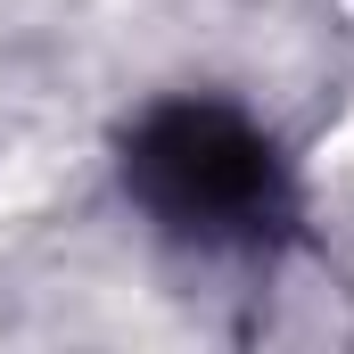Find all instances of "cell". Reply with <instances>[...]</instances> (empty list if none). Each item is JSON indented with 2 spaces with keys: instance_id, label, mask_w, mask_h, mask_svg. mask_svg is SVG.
Wrapping results in <instances>:
<instances>
[{
  "instance_id": "cell-1",
  "label": "cell",
  "mask_w": 354,
  "mask_h": 354,
  "mask_svg": "<svg viewBox=\"0 0 354 354\" xmlns=\"http://www.w3.org/2000/svg\"><path fill=\"white\" fill-rule=\"evenodd\" d=\"M124 189L174 239H206V248H264L288 223L280 149L214 99L149 107L124 140Z\"/></svg>"
}]
</instances>
